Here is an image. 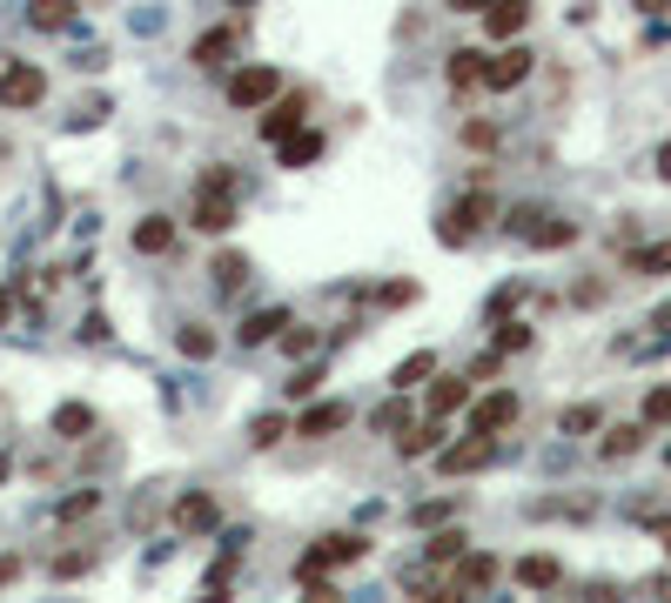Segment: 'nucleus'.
I'll list each match as a JSON object with an SVG mask.
<instances>
[{"label": "nucleus", "instance_id": "nucleus-47", "mask_svg": "<svg viewBox=\"0 0 671 603\" xmlns=\"http://www.w3.org/2000/svg\"><path fill=\"white\" fill-rule=\"evenodd\" d=\"M0 482H8V456H0Z\"/></svg>", "mask_w": 671, "mask_h": 603}, {"label": "nucleus", "instance_id": "nucleus-19", "mask_svg": "<svg viewBox=\"0 0 671 603\" xmlns=\"http://www.w3.org/2000/svg\"><path fill=\"white\" fill-rule=\"evenodd\" d=\"M135 249H141V255H169V249H175V222H169V215H141V222H135Z\"/></svg>", "mask_w": 671, "mask_h": 603}, {"label": "nucleus", "instance_id": "nucleus-29", "mask_svg": "<svg viewBox=\"0 0 671 603\" xmlns=\"http://www.w3.org/2000/svg\"><path fill=\"white\" fill-rule=\"evenodd\" d=\"M370 423H376V429H410V395L397 389V395H389V402H383V410H376Z\"/></svg>", "mask_w": 671, "mask_h": 603}, {"label": "nucleus", "instance_id": "nucleus-33", "mask_svg": "<svg viewBox=\"0 0 671 603\" xmlns=\"http://www.w3.org/2000/svg\"><path fill=\"white\" fill-rule=\"evenodd\" d=\"M243 275H249L243 255H222V262H215V289H243Z\"/></svg>", "mask_w": 671, "mask_h": 603}, {"label": "nucleus", "instance_id": "nucleus-45", "mask_svg": "<svg viewBox=\"0 0 671 603\" xmlns=\"http://www.w3.org/2000/svg\"><path fill=\"white\" fill-rule=\"evenodd\" d=\"M651 530H658V543H664V556H671V523L658 516V523H651Z\"/></svg>", "mask_w": 671, "mask_h": 603}, {"label": "nucleus", "instance_id": "nucleus-44", "mask_svg": "<svg viewBox=\"0 0 671 603\" xmlns=\"http://www.w3.org/2000/svg\"><path fill=\"white\" fill-rule=\"evenodd\" d=\"M651 168H658V175H664V181H671V141H664V148H658V161H651Z\"/></svg>", "mask_w": 671, "mask_h": 603}, {"label": "nucleus", "instance_id": "nucleus-34", "mask_svg": "<svg viewBox=\"0 0 671 603\" xmlns=\"http://www.w3.org/2000/svg\"><path fill=\"white\" fill-rule=\"evenodd\" d=\"M195 188H202V194H235V168H222V161H215V168H202V181H195Z\"/></svg>", "mask_w": 671, "mask_h": 603}, {"label": "nucleus", "instance_id": "nucleus-15", "mask_svg": "<svg viewBox=\"0 0 671 603\" xmlns=\"http://www.w3.org/2000/svg\"><path fill=\"white\" fill-rule=\"evenodd\" d=\"M430 376H437V355H430V349H417V355H403L397 362V369H389V389H403V395H417Z\"/></svg>", "mask_w": 671, "mask_h": 603}, {"label": "nucleus", "instance_id": "nucleus-38", "mask_svg": "<svg viewBox=\"0 0 671 603\" xmlns=\"http://www.w3.org/2000/svg\"><path fill=\"white\" fill-rule=\"evenodd\" d=\"M315 382H323V376H315V369H296V376H289L283 389H289V395H315Z\"/></svg>", "mask_w": 671, "mask_h": 603}, {"label": "nucleus", "instance_id": "nucleus-35", "mask_svg": "<svg viewBox=\"0 0 671 603\" xmlns=\"http://www.w3.org/2000/svg\"><path fill=\"white\" fill-rule=\"evenodd\" d=\"M463 148H497V128L490 121H463Z\"/></svg>", "mask_w": 671, "mask_h": 603}, {"label": "nucleus", "instance_id": "nucleus-31", "mask_svg": "<svg viewBox=\"0 0 671 603\" xmlns=\"http://www.w3.org/2000/svg\"><path fill=\"white\" fill-rule=\"evenodd\" d=\"M664 423H671V382H658L645 395V429H664Z\"/></svg>", "mask_w": 671, "mask_h": 603}, {"label": "nucleus", "instance_id": "nucleus-12", "mask_svg": "<svg viewBox=\"0 0 671 603\" xmlns=\"http://www.w3.org/2000/svg\"><path fill=\"white\" fill-rule=\"evenodd\" d=\"M343 423H349V402H315V410L296 416V436H302V442H323V436H336Z\"/></svg>", "mask_w": 671, "mask_h": 603}, {"label": "nucleus", "instance_id": "nucleus-17", "mask_svg": "<svg viewBox=\"0 0 671 603\" xmlns=\"http://www.w3.org/2000/svg\"><path fill=\"white\" fill-rule=\"evenodd\" d=\"M175 530L182 537H209L215 530V497H182L175 503Z\"/></svg>", "mask_w": 671, "mask_h": 603}, {"label": "nucleus", "instance_id": "nucleus-25", "mask_svg": "<svg viewBox=\"0 0 671 603\" xmlns=\"http://www.w3.org/2000/svg\"><path fill=\"white\" fill-rule=\"evenodd\" d=\"M27 21L61 34V27H74V0H27Z\"/></svg>", "mask_w": 671, "mask_h": 603}, {"label": "nucleus", "instance_id": "nucleus-13", "mask_svg": "<svg viewBox=\"0 0 671 603\" xmlns=\"http://www.w3.org/2000/svg\"><path fill=\"white\" fill-rule=\"evenodd\" d=\"M315 154H323V135H315L309 121H302V128H289L283 141H275V161H283V168H309Z\"/></svg>", "mask_w": 671, "mask_h": 603}, {"label": "nucleus", "instance_id": "nucleus-46", "mask_svg": "<svg viewBox=\"0 0 671 603\" xmlns=\"http://www.w3.org/2000/svg\"><path fill=\"white\" fill-rule=\"evenodd\" d=\"M658 329H671V309H658Z\"/></svg>", "mask_w": 671, "mask_h": 603}, {"label": "nucleus", "instance_id": "nucleus-42", "mask_svg": "<svg viewBox=\"0 0 671 603\" xmlns=\"http://www.w3.org/2000/svg\"><path fill=\"white\" fill-rule=\"evenodd\" d=\"M21 577V556H0V583H14Z\"/></svg>", "mask_w": 671, "mask_h": 603}, {"label": "nucleus", "instance_id": "nucleus-4", "mask_svg": "<svg viewBox=\"0 0 671 603\" xmlns=\"http://www.w3.org/2000/svg\"><path fill=\"white\" fill-rule=\"evenodd\" d=\"M510 423H518V395H510V389H490L484 402H470V429H463V436H504Z\"/></svg>", "mask_w": 671, "mask_h": 603}, {"label": "nucleus", "instance_id": "nucleus-39", "mask_svg": "<svg viewBox=\"0 0 671 603\" xmlns=\"http://www.w3.org/2000/svg\"><path fill=\"white\" fill-rule=\"evenodd\" d=\"M283 349H289V355H309V349H315V329H289Z\"/></svg>", "mask_w": 671, "mask_h": 603}, {"label": "nucleus", "instance_id": "nucleus-36", "mask_svg": "<svg viewBox=\"0 0 671 603\" xmlns=\"http://www.w3.org/2000/svg\"><path fill=\"white\" fill-rule=\"evenodd\" d=\"M182 355H215V336L209 329H182Z\"/></svg>", "mask_w": 671, "mask_h": 603}, {"label": "nucleus", "instance_id": "nucleus-28", "mask_svg": "<svg viewBox=\"0 0 671 603\" xmlns=\"http://www.w3.org/2000/svg\"><path fill=\"white\" fill-rule=\"evenodd\" d=\"M463 543H470L463 530H437V537L423 543V556H430V563H457V556H463Z\"/></svg>", "mask_w": 671, "mask_h": 603}, {"label": "nucleus", "instance_id": "nucleus-6", "mask_svg": "<svg viewBox=\"0 0 671 603\" xmlns=\"http://www.w3.org/2000/svg\"><path fill=\"white\" fill-rule=\"evenodd\" d=\"M302 121H309V95H302V88H283V95L262 108V141H283L289 128H302Z\"/></svg>", "mask_w": 671, "mask_h": 603}, {"label": "nucleus", "instance_id": "nucleus-10", "mask_svg": "<svg viewBox=\"0 0 671 603\" xmlns=\"http://www.w3.org/2000/svg\"><path fill=\"white\" fill-rule=\"evenodd\" d=\"M423 389H430V416H444V423L457 410H470V376H430Z\"/></svg>", "mask_w": 671, "mask_h": 603}, {"label": "nucleus", "instance_id": "nucleus-18", "mask_svg": "<svg viewBox=\"0 0 671 603\" xmlns=\"http://www.w3.org/2000/svg\"><path fill=\"white\" fill-rule=\"evenodd\" d=\"M397 450H403V456H410V463H417V456H437V450H444V416H430V423H423V429H417V423H410V429H403V436H397Z\"/></svg>", "mask_w": 671, "mask_h": 603}, {"label": "nucleus", "instance_id": "nucleus-41", "mask_svg": "<svg viewBox=\"0 0 671 603\" xmlns=\"http://www.w3.org/2000/svg\"><path fill=\"white\" fill-rule=\"evenodd\" d=\"M444 8H450V14H484L490 0H444Z\"/></svg>", "mask_w": 671, "mask_h": 603}, {"label": "nucleus", "instance_id": "nucleus-22", "mask_svg": "<svg viewBox=\"0 0 671 603\" xmlns=\"http://www.w3.org/2000/svg\"><path fill=\"white\" fill-rule=\"evenodd\" d=\"M61 442H82L88 429H95V410H88V402H61V410H54V423H48Z\"/></svg>", "mask_w": 671, "mask_h": 603}, {"label": "nucleus", "instance_id": "nucleus-7", "mask_svg": "<svg viewBox=\"0 0 671 603\" xmlns=\"http://www.w3.org/2000/svg\"><path fill=\"white\" fill-rule=\"evenodd\" d=\"M188 228H195V235H228V228H235V194H202V188H195Z\"/></svg>", "mask_w": 671, "mask_h": 603}, {"label": "nucleus", "instance_id": "nucleus-14", "mask_svg": "<svg viewBox=\"0 0 671 603\" xmlns=\"http://www.w3.org/2000/svg\"><path fill=\"white\" fill-rule=\"evenodd\" d=\"M444 61H450V67H444V80H450L457 95H463V88H484V61H490L484 48H457V54H444Z\"/></svg>", "mask_w": 671, "mask_h": 603}, {"label": "nucleus", "instance_id": "nucleus-26", "mask_svg": "<svg viewBox=\"0 0 671 603\" xmlns=\"http://www.w3.org/2000/svg\"><path fill=\"white\" fill-rule=\"evenodd\" d=\"M558 429H564V436H591V429H605L598 402H577V410H564V416H558Z\"/></svg>", "mask_w": 671, "mask_h": 603}, {"label": "nucleus", "instance_id": "nucleus-30", "mask_svg": "<svg viewBox=\"0 0 671 603\" xmlns=\"http://www.w3.org/2000/svg\"><path fill=\"white\" fill-rule=\"evenodd\" d=\"M283 429H289V423L269 410V416H256V423H249V442H256V450H275V442H283Z\"/></svg>", "mask_w": 671, "mask_h": 603}, {"label": "nucleus", "instance_id": "nucleus-40", "mask_svg": "<svg viewBox=\"0 0 671 603\" xmlns=\"http://www.w3.org/2000/svg\"><path fill=\"white\" fill-rule=\"evenodd\" d=\"M82 570H88V550H74V556L54 563V577H82Z\"/></svg>", "mask_w": 671, "mask_h": 603}, {"label": "nucleus", "instance_id": "nucleus-11", "mask_svg": "<svg viewBox=\"0 0 671 603\" xmlns=\"http://www.w3.org/2000/svg\"><path fill=\"white\" fill-rule=\"evenodd\" d=\"M484 27H490V40H518V34L531 27V0H490Z\"/></svg>", "mask_w": 671, "mask_h": 603}, {"label": "nucleus", "instance_id": "nucleus-43", "mask_svg": "<svg viewBox=\"0 0 671 603\" xmlns=\"http://www.w3.org/2000/svg\"><path fill=\"white\" fill-rule=\"evenodd\" d=\"M638 14H671V0H631Z\"/></svg>", "mask_w": 671, "mask_h": 603}, {"label": "nucleus", "instance_id": "nucleus-16", "mask_svg": "<svg viewBox=\"0 0 671 603\" xmlns=\"http://www.w3.org/2000/svg\"><path fill=\"white\" fill-rule=\"evenodd\" d=\"M638 450H645V416H638V423L605 429V442H598V456H605V463H624V456H638Z\"/></svg>", "mask_w": 671, "mask_h": 603}, {"label": "nucleus", "instance_id": "nucleus-27", "mask_svg": "<svg viewBox=\"0 0 671 603\" xmlns=\"http://www.w3.org/2000/svg\"><path fill=\"white\" fill-rule=\"evenodd\" d=\"M631 275H671V241H651V249L631 255Z\"/></svg>", "mask_w": 671, "mask_h": 603}, {"label": "nucleus", "instance_id": "nucleus-21", "mask_svg": "<svg viewBox=\"0 0 671 603\" xmlns=\"http://www.w3.org/2000/svg\"><path fill=\"white\" fill-rule=\"evenodd\" d=\"M518 583H524V590H558V583H564V563H558V556H524V563H518Z\"/></svg>", "mask_w": 671, "mask_h": 603}, {"label": "nucleus", "instance_id": "nucleus-2", "mask_svg": "<svg viewBox=\"0 0 671 603\" xmlns=\"http://www.w3.org/2000/svg\"><path fill=\"white\" fill-rule=\"evenodd\" d=\"M275 95H283V74H275V67H262V61H256V67H243V74L228 80V108H235V114H249V108L262 114Z\"/></svg>", "mask_w": 671, "mask_h": 603}, {"label": "nucleus", "instance_id": "nucleus-1", "mask_svg": "<svg viewBox=\"0 0 671 603\" xmlns=\"http://www.w3.org/2000/svg\"><path fill=\"white\" fill-rule=\"evenodd\" d=\"M41 95H48V74L41 67L0 54V108H41Z\"/></svg>", "mask_w": 671, "mask_h": 603}, {"label": "nucleus", "instance_id": "nucleus-8", "mask_svg": "<svg viewBox=\"0 0 671 603\" xmlns=\"http://www.w3.org/2000/svg\"><path fill=\"white\" fill-rule=\"evenodd\" d=\"M490 450H497V436L444 442V450H437V469H444V476H470V469H484V463H490Z\"/></svg>", "mask_w": 671, "mask_h": 603}, {"label": "nucleus", "instance_id": "nucleus-9", "mask_svg": "<svg viewBox=\"0 0 671 603\" xmlns=\"http://www.w3.org/2000/svg\"><path fill=\"white\" fill-rule=\"evenodd\" d=\"M490 583H497V556L463 550V556H457V577H450V596H484Z\"/></svg>", "mask_w": 671, "mask_h": 603}, {"label": "nucleus", "instance_id": "nucleus-24", "mask_svg": "<svg viewBox=\"0 0 671 603\" xmlns=\"http://www.w3.org/2000/svg\"><path fill=\"white\" fill-rule=\"evenodd\" d=\"M283 329H289V309H262V315H249V322H243V342L256 349V342H275Z\"/></svg>", "mask_w": 671, "mask_h": 603}, {"label": "nucleus", "instance_id": "nucleus-48", "mask_svg": "<svg viewBox=\"0 0 671 603\" xmlns=\"http://www.w3.org/2000/svg\"><path fill=\"white\" fill-rule=\"evenodd\" d=\"M664 456H671V450H664Z\"/></svg>", "mask_w": 671, "mask_h": 603}, {"label": "nucleus", "instance_id": "nucleus-37", "mask_svg": "<svg viewBox=\"0 0 671 603\" xmlns=\"http://www.w3.org/2000/svg\"><path fill=\"white\" fill-rule=\"evenodd\" d=\"M410 296H417V281H389V289H376V302H383V309H403Z\"/></svg>", "mask_w": 671, "mask_h": 603}, {"label": "nucleus", "instance_id": "nucleus-5", "mask_svg": "<svg viewBox=\"0 0 671 603\" xmlns=\"http://www.w3.org/2000/svg\"><path fill=\"white\" fill-rule=\"evenodd\" d=\"M484 222H490V201H484V194H463V201H450V209H444V228H437V235L450 241V249H463V241L477 235Z\"/></svg>", "mask_w": 671, "mask_h": 603}, {"label": "nucleus", "instance_id": "nucleus-32", "mask_svg": "<svg viewBox=\"0 0 671 603\" xmlns=\"http://www.w3.org/2000/svg\"><path fill=\"white\" fill-rule=\"evenodd\" d=\"M518 349H531V329L524 322H497V355H518Z\"/></svg>", "mask_w": 671, "mask_h": 603}, {"label": "nucleus", "instance_id": "nucleus-23", "mask_svg": "<svg viewBox=\"0 0 671 603\" xmlns=\"http://www.w3.org/2000/svg\"><path fill=\"white\" fill-rule=\"evenodd\" d=\"M315 556H323V563H363V556H370V543H363V537H349V530H336V537L315 543Z\"/></svg>", "mask_w": 671, "mask_h": 603}, {"label": "nucleus", "instance_id": "nucleus-20", "mask_svg": "<svg viewBox=\"0 0 671 603\" xmlns=\"http://www.w3.org/2000/svg\"><path fill=\"white\" fill-rule=\"evenodd\" d=\"M228 54H235V27H209V34L188 48V61H195V67H222Z\"/></svg>", "mask_w": 671, "mask_h": 603}, {"label": "nucleus", "instance_id": "nucleus-3", "mask_svg": "<svg viewBox=\"0 0 671 603\" xmlns=\"http://www.w3.org/2000/svg\"><path fill=\"white\" fill-rule=\"evenodd\" d=\"M531 48H518V40H504V54H490L484 61V88L490 95H510V88H524V80H531Z\"/></svg>", "mask_w": 671, "mask_h": 603}]
</instances>
